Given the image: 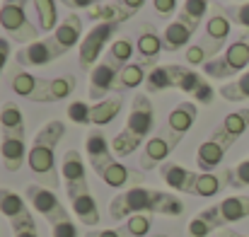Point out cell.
<instances>
[{
  "mask_svg": "<svg viewBox=\"0 0 249 237\" xmlns=\"http://www.w3.org/2000/svg\"><path fill=\"white\" fill-rule=\"evenodd\" d=\"M167 216L177 218L184 213V201L174 194H167L160 189H148V186H133L121 194H116L109 203V216L114 220H124L131 216Z\"/></svg>",
  "mask_w": 249,
  "mask_h": 237,
  "instance_id": "6da1fadb",
  "label": "cell"
},
{
  "mask_svg": "<svg viewBox=\"0 0 249 237\" xmlns=\"http://www.w3.org/2000/svg\"><path fill=\"white\" fill-rule=\"evenodd\" d=\"M63 136H66V124L53 119L34 136L29 153H27V164H29L32 174L41 182V186H46L51 191L61 184L58 169H56V146L61 143Z\"/></svg>",
  "mask_w": 249,
  "mask_h": 237,
  "instance_id": "7a4b0ae2",
  "label": "cell"
},
{
  "mask_svg": "<svg viewBox=\"0 0 249 237\" xmlns=\"http://www.w3.org/2000/svg\"><path fill=\"white\" fill-rule=\"evenodd\" d=\"M155 128V109L148 94H136L131 102V111L126 119V126L121 133H116V138L111 141V150L116 158H128L133 155L141 146L148 143V136Z\"/></svg>",
  "mask_w": 249,
  "mask_h": 237,
  "instance_id": "3957f363",
  "label": "cell"
},
{
  "mask_svg": "<svg viewBox=\"0 0 249 237\" xmlns=\"http://www.w3.org/2000/svg\"><path fill=\"white\" fill-rule=\"evenodd\" d=\"M245 218H249V196L237 194V196H228L220 203L194 216L186 230H189V237H208L215 230H223L225 225L245 220Z\"/></svg>",
  "mask_w": 249,
  "mask_h": 237,
  "instance_id": "277c9868",
  "label": "cell"
},
{
  "mask_svg": "<svg viewBox=\"0 0 249 237\" xmlns=\"http://www.w3.org/2000/svg\"><path fill=\"white\" fill-rule=\"evenodd\" d=\"M230 27H232V22L228 19L223 5L215 2L208 19H206L203 36L196 44H189V49H186V63L189 66H206L211 58L220 56L218 51L225 49V41L230 36Z\"/></svg>",
  "mask_w": 249,
  "mask_h": 237,
  "instance_id": "5b68a950",
  "label": "cell"
},
{
  "mask_svg": "<svg viewBox=\"0 0 249 237\" xmlns=\"http://www.w3.org/2000/svg\"><path fill=\"white\" fill-rule=\"evenodd\" d=\"M249 68V32H245L240 39H235L232 44H228V49L211 58L203 66V73L213 80H228L237 73H245Z\"/></svg>",
  "mask_w": 249,
  "mask_h": 237,
  "instance_id": "8992f818",
  "label": "cell"
},
{
  "mask_svg": "<svg viewBox=\"0 0 249 237\" xmlns=\"http://www.w3.org/2000/svg\"><path fill=\"white\" fill-rule=\"evenodd\" d=\"M27 2H29V0H5L2 7H0V27L5 29V34H7L12 41L24 44V46L39 41V39H36L39 29L27 19V12H24Z\"/></svg>",
  "mask_w": 249,
  "mask_h": 237,
  "instance_id": "52a82bcc",
  "label": "cell"
},
{
  "mask_svg": "<svg viewBox=\"0 0 249 237\" xmlns=\"http://www.w3.org/2000/svg\"><path fill=\"white\" fill-rule=\"evenodd\" d=\"M24 196H27V201L32 203V208H34L39 216L46 218V223L51 225V230L58 228V225H63V223H71V220H73L71 213L66 211V206L61 203V199H58L51 189H46V186H41V184H29L27 191H24Z\"/></svg>",
  "mask_w": 249,
  "mask_h": 237,
  "instance_id": "ba28073f",
  "label": "cell"
},
{
  "mask_svg": "<svg viewBox=\"0 0 249 237\" xmlns=\"http://www.w3.org/2000/svg\"><path fill=\"white\" fill-rule=\"evenodd\" d=\"M119 27H121L119 22H97L83 36V41L78 46V61L85 71H92L97 66L102 51L107 49V44L111 41V36L116 34Z\"/></svg>",
  "mask_w": 249,
  "mask_h": 237,
  "instance_id": "9c48e42d",
  "label": "cell"
},
{
  "mask_svg": "<svg viewBox=\"0 0 249 237\" xmlns=\"http://www.w3.org/2000/svg\"><path fill=\"white\" fill-rule=\"evenodd\" d=\"M0 216H5L10 220L15 235L36 233V223H34V216H32L29 206L12 189H0Z\"/></svg>",
  "mask_w": 249,
  "mask_h": 237,
  "instance_id": "30bf717a",
  "label": "cell"
},
{
  "mask_svg": "<svg viewBox=\"0 0 249 237\" xmlns=\"http://www.w3.org/2000/svg\"><path fill=\"white\" fill-rule=\"evenodd\" d=\"M181 141H184V138L177 136L174 131H169L167 126L160 133L150 136L148 143L143 146V153H141V169L150 172V169H155V167H162L167 162V158L172 155V150H174Z\"/></svg>",
  "mask_w": 249,
  "mask_h": 237,
  "instance_id": "8fae6325",
  "label": "cell"
},
{
  "mask_svg": "<svg viewBox=\"0 0 249 237\" xmlns=\"http://www.w3.org/2000/svg\"><path fill=\"white\" fill-rule=\"evenodd\" d=\"M68 51L58 46V41L49 34L46 39L41 41H34V44H27L24 49L17 51V66H24V68H41V66H49L51 61L66 56Z\"/></svg>",
  "mask_w": 249,
  "mask_h": 237,
  "instance_id": "7c38bea8",
  "label": "cell"
},
{
  "mask_svg": "<svg viewBox=\"0 0 249 237\" xmlns=\"http://www.w3.org/2000/svg\"><path fill=\"white\" fill-rule=\"evenodd\" d=\"M85 153H87V162H89V167L94 169L97 177H102L104 169L116 162V155L111 150V143L107 141V136L99 128H92L87 133V138H85Z\"/></svg>",
  "mask_w": 249,
  "mask_h": 237,
  "instance_id": "4fadbf2b",
  "label": "cell"
},
{
  "mask_svg": "<svg viewBox=\"0 0 249 237\" xmlns=\"http://www.w3.org/2000/svg\"><path fill=\"white\" fill-rule=\"evenodd\" d=\"M162 51H165V44H162V36L158 34L155 24L143 22L141 24V34L136 39L138 63L145 66V68H158V61H160V54Z\"/></svg>",
  "mask_w": 249,
  "mask_h": 237,
  "instance_id": "5bb4252c",
  "label": "cell"
},
{
  "mask_svg": "<svg viewBox=\"0 0 249 237\" xmlns=\"http://www.w3.org/2000/svg\"><path fill=\"white\" fill-rule=\"evenodd\" d=\"M61 172H63V182H66V194H68V199H75L78 194L89 191L85 162H83V155H80L78 150H68V153L63 155Z\"/></svg>",
  "mask_w": 249,
  "mask_h": 237,
  "instance_id": "9a60e30c",
  "label": "cell"
},
{
  "mask_svg": "<svg viewBox=\"0 0 249 237\" xmlns=\"http://www.w3.org/2000/svg\"><path fill=\"white\" fill-rule=\"evenodd\" d=\"M119 73H121V68L116 63H111L109 58H102L89 71V99H94V102L107 99V94L116 87Z\"/></svg>",
  "mask_w": 249,
  "mask_h": 237,
  "instance_id": "2e32d148",
  "label": "cell"
},
{
  "mask_svg": "<svg viewBox=\"0 0 249 237\" xmlns=\"http://www.w3.org/2000/svg\"><path fill=\"white\" fill-rule=\"evenodd\" d=\"M160 177L165 179V184L169 189H174V191H179V194H191V196H196L201 172L186 169V167H181L179 162H165V164L160 167Z\"/></svg>",
  "mask_w": 249,
  "mask_h": 237,
  "instance_id": "e0dca14e",
  "label": "cell"
},
{
  "mask_svg": "<svg viewBox=\"0 0 249 237\" xmlns=\"http://www.w3.org/2000/svg\"><path fill=\"white\" fill-rule=\"evenodd\" d=\"M232 148V143H228L218 131H213V136L198 146L196 150V164L201 172H215L218 164H223V160L228 155V150Z\"/></svg>",
  "mask_w": 249,
  "mask_h": 237,
  "instance_id": "ac0fdd59",
  "label": "cell"
},
{
  "mask_svg": "<svg viewBox=\"0 0 249 237\" xmlns=\"http://www.w3.org/2000/svg\"><path fill=\"white\" fill-rule=\"evenodd\" d=\"M150 216H131L126 218L119 228H109V230H87L85 237H148L150 233Z\"/></svg>",
  "mask_w": 249,
  "mask_h": 237,
  "instance_id": "d6986e66",
  "label": "cell"
},
{
  "mask_svg": "<svg viewBox=\"0 0 249 237\" xmlns=\"http://www.w3.org/2000/svg\"><path fill=\"white\" fill-rule=\"evenodd\" d=\"M27 143L24 136H0V155H2V164L7 172H17L24 164V155H27Z\"/></svg>",
  "mask_w": 249,
  "mask_h": 237,
  "instance_id": "ffe728a7",
  "label": "cell"
},
{
  "mask_svg": "<svg viewBox=\"0 0 249 237\" xmlns=\"http://www.w3.org/2000/svg\"><path fill=\"white\" fill-rule=\"evenodd\" d=\"M184 73V66H158L148 73L145 78V87L148 92H162V90H172V87H179V80Z\"/></svg>",
  "mask_w": 249,
  "mask_h": 237,
  "instance_id": "44dd1931",
  "label": "cell"
},
{
  "mask_svg": "<svg viewBox=\"0 0 249 237\" xmlns=\"http://www.w3.org/2000/svg\"><path fill=\"white\" fill-rule=\"evenodd\" d=\"M196 116H198V107H196L194 102H181V104H177V107L169 111L165 126L169 131H174L177 136L184 138V136L191 131V126L196 124Z\"/></svg>",
  "mask_w": 249,
  "mask_h": 237,
  "instance_id": "7402d4cb",
  "label": "cell"
},
{
  "mask_svg": "<svg viewBox=\"0 0 249 237\" xmlns=\"http://www.w3.org/2000/svg\"><path fill=\"white\" fill-rule=\"evenodd\" d=\"M51 36L58 41V46H61V49L71 51L73 46H78V44H80V36H83V19H80L75 12H71V15H68V17H63V22L51 32Z\"/></svg>",
  "mask_w": 249,
  "mask_h": 237,
  "instance_id": "603a6c76",
  "label": "cell"
},
{
  "mask_svg": "<svg viewBox=\"0 0 249 237\" xmlns=\"http://www.w3.org/2000/svg\"><path fill=\"white\" fill-rule=\"evenodd\" d=\"M194 32H196V29H194L189 22H184V19H174V22H169V24L165 27V32H162L165 51L174 54V51H179V49H186L189 41H191V36H194Z\"/></svg>",
  "mask_w": 249,
  "mask_h": 237,
  "instance_id": "cb8c5ba5",
  "label": "cell"
},
{
  "mask_svg": "<svg viewBox=\"0 0 249 237\" xmlns=\"http://www.w3.org/2000/svg\"><path fill=\"white\" fill-rule=\"evenodd\" d=\"M78 87V80L75 75H63V78H51L46 82V87L41 90V94L36 97V102H44V104H51V102H63L68 99Z\"/></svg>",
  "mask_w": 249,
  "mask_h": 237,
  "instance_id": "d4e9b609",
  "label": "cell"
},
{
  "mask_svg": "<svg viewBox=\"0 0 249 237\" xmlns=\"http://www.w3.org/2000/svg\"><path fill=\"white\" fill-rule=\"evenodd\" d=\"M49 78H39V75H32L27 71H15L12 78H10V85L12 90L19 94V97H27L32 102H36V97L41 94V90L46 87Z\"/></svg>",
  "mask_w": 249,
  "mask_h": 237,
  "instance_id": "484cf974",
  "label": "cell"
},
{
  "mask_svg": "<svg viewBox=\"0 0 249 237\" xmlns=\"http://www.w3.org/2000/svg\"><path fill=\"white\" fill-rule=\"evenodd\" d=\"M249 128V109H237V111H230L225 119H223V124L215 128L228 143H237V138L245 133Z\"/></svg>",
  "mask_w": 249,
  "mask_h": 237,
  "instance_id": "4316f807",
  "label": "cell"
},
{
  "mask_svg": "<svg viewBox=\"0 0 249 237\" xmlns=\"http://www.w3.org/2000/svg\"><path fill=\"white\" fill-rule=\"evenodd\" d=\"M24 116L15 102H5L0 107V136H24Z\"/></svg>",
  "mask_w": 249,
  "mask_h": 237,
  "instance_id": "83f0119b",
  "label": "cell"
},
{
  "mask_svg": "<svg viewBox=\"0 0 249 237\" xmlns=\"http://www.w3.org/2000/svg\"><path fill=\"white\" fill-rule=\"evenodd\" d=\"M71 206H73V213L78 216V220H80L83 225H87V228H94V225L102 220L92 191H85V194H78L75 199H71Z\"/></svg>",
  "mask_w": 249,
  "mask_h": 237,
  "instance_id": "f1b7e54d",
  "label": "cell"
},
{
  "mask_svg": "<svg viewBox=\"0 0 249 237\" xmlns=\"http://www.w3.org/2000/svg\"><path fill=\"white\" fill-rule=\"evenodd\" d=\"M87 17L97 24V22H119L124 24L126 19L133 17L131 10H126L121 2H102V5H94L92 10H87Z\"/></svg>",
  "mask_w": 249,
  "mask_h": 237,
  "instance_id": "f546056e",
  "label": "cell"
},
{
  "mask_svg": "<svg viewBox=\"0 0 249 237\" xmlns=\"http://www.w3.org/2000/svg\"><path fill=\"white\" fill-rule=\"evenodd\" d=\"M121 97H107L102 102H94L92 104V111H89V124L92 126H107L111 124L119 114H121Z\"/></svg>",
  "mask_w": 249,
  "mask_h": 237,
  "instance_id": "4dcf8cb0",
  "label": "cell"
},
{
  "mask_svg": "<svg viewBox=\"0 0 249 237\" xmlns=\"http://www.w3.org/2000/svg\"><path fill=\"white\" fill-rule=\"evenodd\" d=\"M36 7V19L39 27L44 32H53L61 22H58V10H56V0H32Z\"/></svg>",
  "mask_w": 249,
  "mask_h": 237,
  "instance_id": "1f68e13d",
  "label": "cell"
},
{
  "mask_svg": "<svg viewBox=\"0 0 249 237\" xmlns=\"http://www.w3.org/2000/svg\"><path fill=\"white\" fill-rule=\"evenodd\" d=\"M208 7H211V0H184L181 12H179V19H184L194 29H198V24L208 15Z\"/></svg>",
  "mask_w": 249,
  "mask_h": 237,
  "instance_id": "d6a6232c",
  "label": "cell"
},
{
  "mask_svg": "<svg viewBox=\"0 0 249 237\" xmlns=\"http://www.w3.org/2000/svg\"><path fill=\"white\" fill-rule=\"evenodd\" d=\"M145 78H148L145 66H141L138 61H136V63H128L126 68H121L114 90H133V87H138L141 82H145Z\"/></svg>",
  "mask_w": 249,
  "mask_h": 237,
  "instance_id": "836d02e7",
  "label": "cell"
},
{
  "mask_svg": "<svg viewBox=\"0 0 249 237\" xmlns=\"http://www.w3.org/2000/svg\"><path fill=\"white\" fill-rule=\"evenodd\" d=\"M220 97L228 102H247L249 99V71H245L242 75L232 82H225L220 87Z\"/></svg>",
  "mask_w": 249,
  "mask_h": 237,
  "instance_id": "e575fe53",
  "label": "cell"
},
{
  "mask_svg": "<svg viewBox=\"0 0 249 237\" xmlns=\"http://www.w3.org/2000/svg\"><path fill=\"white\" fill-rule=\"evenodd\" d=\"M133 44H131V39H116V41H111V46L107 49V54H104V58H109L111 63H116L119 68H126L128 63H131V56H133Z\"/></svg>",
  "mask_w": 249,
  "mask_h": 237,
  "instance_id": "d590c367",
  "label": "cell"
},
{
  "mask_svg": "<svg viewBox=\"0 0 249 237\" xmlns=\"http://www.w3.org/2000/svg\"><path fill=\"white\" fill-rule=\"evenodd\" d=\"M89 111H92V104H87L83 99H75V102H71V107H68V119H71L73 124L89 126Z\"/></svg>",
  "mask_w": 249,
  "mask_h": 237,
  "instance_id": "8d00e7d4",
  "label": "cell"
},
{
  "mask_svg": "<svg viewBox=\"0 0 249 237\" xmlns=\"http://www.w3.org/2000/svg\"><path fill=\"white\" fill-rule=\"evenodd\" d=\"M230 186L232 189H245L249 186V158L230 167Z\"/></svg>",
  "mask_w": 249,
  "mask_h": 237,
  "instance_id": "74e56055",
  "label": "cell"
},
{
  "mask_svg": "<svg viewBox=\"0 0 249 237\" xmlns=\"http://www.w3.org/2000/svg\"><path fill=\"white\" fill-rule=\"evenodd\" d=\"M223 10H225V15H228V19L232 24H240V27H245L249 32V2L235 5V7H225L223 5Z\"/></svg>",
  "mask_w": 249,
  "mask_h": 237,
  "instance_id": "f35d334b",
  "label": "cell"
},
{
  "mask_svg": "<svg viewBox=\"0 0 249 237\" xmlns=\"http://www.w3.org/2000/svg\"><path fill=\"white\" fill-rule=\"evenodd\" d=\"M203 82V78L196 73V71H191V68H184V73H181V80H179V87L177 90H181V92H186V94H194L196 90H198V85Z\"/></svg>",
  "mask_w": 249,
  "mask_h": 237,
  "instance_id": "ab89813d",
  "label": "cell"
},
{
  "mask_svg": "<svg viewBox=\"0 0 249 237\" xmlns=\"http://www.w3.org/2000/svg\"><path fill=\"white\" fill-rule=\"evenodd\" d=\"M213 97H215V92H213V87L203 80L201 85H198V90L194 92V99L198 102V104H211L213 102Z\"/></svg>",
  "mask_w": 249,
  "mask_h": 237,
  "instance_id": "60d3db41",
  "label": "cell"
},
{
  "mask_svg": "<svg viewBox=\"0 0 249 237\" xmlns=\"http://www.w3.org/2000/svg\"><path fill=\"white\" fill-rule=\"evenodd\" d=\"M177 2L179 0H153V7H155V12L167 19V17H172V12L177 10Z\"/></svg>",
  "mask_w": 249,
  "mask_h": 237,
  "instance_id": "b9f144b4",
  "label": "cell"
},
{
  "mask_svg": "<svg viewBox=\"0 0 249 237\" xmlns=\"http://www.w3.org/2000/svg\"><path fill=\"white\" fill-rule=\"evenodd\" d=\"M61 5H66V7H71V10H92L94 5H102V0H58Z\"/></svg>",
  "mask_w": 249,
  "mask_h": 237,
  "instance_id": "7bdbcfd3",
  "label": "cell"
},
{
  "mask_svg": "<svg viewBox=\"0 0 249 237\" xmlns=\"http://www.w3.org/2000/svg\"><path fill=\"white\" fill-rule=\"evenodd\" d=\"M51 235L53 237H78V228H75V223L71 220V223H63V225L53 228Z\"/></svg>",
  "mask_w": 249,
  "mask_h": 237,
  "instance_id": "ee69618b",
  "label": "cell"
},
{
  "mask_svg": "<svg viewBox=\"0 0 249 237\" xmlns=\"http://www.w3.org/2000/svg\"><path fill=\"white\" fill-rule=\"evenodd\" d=\"M7 58H10V39L0 36V75H2V68H5Z\"/></svg>",
  "mask_w": 249,
  "mask_h": 237,
  "instance_id": "f6af8a7d",
  "label": "cell"
},
{
  "mask_svg": "<svg viewBox=\"0 0 249 237\" xmlns=\"http://www.w3.org/2000/svg\"><path fill=\"white\" fill-rule=\"evenodd\" d=\"M119 2H121L126 10H131L133 15H136V10H141V7L145 5V0H119Z\"/></svg>",
  "mask_w": 249,
  "mask_h": 237,
  "instance_id": "bcb514c9",
  "label": "cell"
},
{
  "mask_svg": "<svg viewBox=\"0 0 249 237\" xmlns=\"http://www.w3.org/2000/svg\"><path fill=\"white\" fill-rule=\"evenodd\" d=\"M215 237H249V235H242V233L230 230V228H223V230H218V235H215Z\"/></svg>",
  "mask_w": 249,
  "mask_h": 237,
  "instance_id": "7dc6e473",
  "label": "cell"
},
{
  "mask_svg": "<svg viewBox=\"0 0 249 237\" xmlns=\"http://www.w3.org/2000/svg\"><path fill=\"white\" fill-rule=\"evenodd\" d=\"M153 237H169V235H153Z\"/></svg>",
  "mask_w": 249,
  "mask_h": 237,
  "instance_id": "c3c4849f",
  "label": "cell"
}]
</instances>
